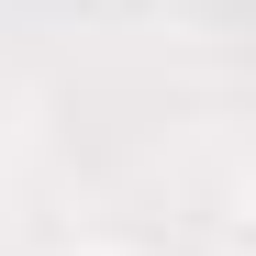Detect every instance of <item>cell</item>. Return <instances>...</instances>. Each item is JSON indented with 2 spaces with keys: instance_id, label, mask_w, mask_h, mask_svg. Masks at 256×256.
Instances as JSON below:
<instances>
[{
  "instance_id": "6da1fadb",
  "label": "cell",
  "mask_w": 256,
  "mask_h": 256,
  "mask_svg": "<svg viewBox=\"0 0 256 256\" xmlns=\"http://www.w3.org/2000/svg\"><path fill=\"white\" fill-rule=\"evenodd\" d=\"M67 256H134V245H67Z\"/></svg>"
}]
</instances>
